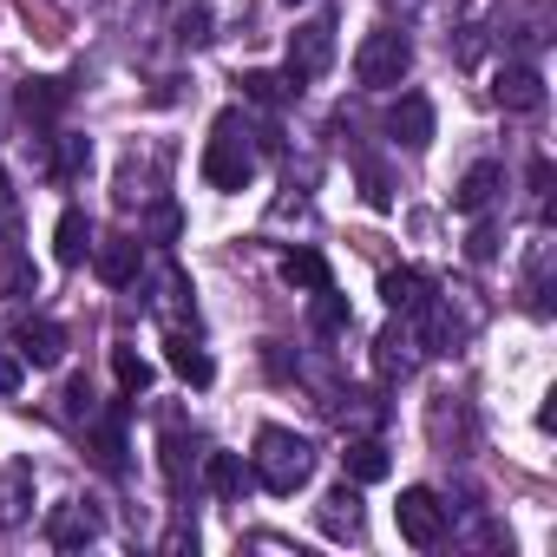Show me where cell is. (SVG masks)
Instances as JSON below:
<instances>
[{"instance_id": "1", "label": "cell", "mask_w": 557, "mask_h": 557, "mask_svg": "<svg viewBox=\"0 0 557 557\" xmlns=\"http://www.w3.org/2000/svg\"><path fill=\"white\" fill-rule=\"evenodd\" d=\"M249 472L262 479V492L275 498H296L309 479H315V446L289 426H262L256 433V453H249Z\"/></svg>"}, {"instance_id": "2", "label": "cell", "mask_w": 557, "mask_h": 557, "mask_svg": "<svg viewBox=\"0 0 557 557\" xmlns=\"http://www.w3.org/2000/svg\"><path fill=\"white\" fill-rule=\"evenodd\" d=\"M203 184L210 190H249L256 184V138H249L243 112H216L210 145H203Z\"/></svg>"}, {"instance_id": "3", "label": "cell", "mask_w": 557, "mask_h": 557, "mask_svg": "<svg viewBox=\"0 0 557 557\" xmlns=\"http://www.w3.org/2000/svg\"><path fill=\"white\" fill-rule=\"evenodd\" d=\"M407 66H413V40H407V34H394V27L368 34V40H361V53H355V79H361L368 92L400 86V79H407Z\"/></svg>"}, {"instance_id": "4", "label": "cell", "mask_w": 557, "mask_h": 557, "mask_svg": "<svg viewBox=\"0 0 557 557\" xmlns=\"http://www.w3.org/2000/svg\"><path fill=\"white\" fill-rule=\"evenodd\" d=\"M446 505H440V492L433 485H407L400 492V505H394V524H400V537L413 544V550H433L440 537H446Z\"/></svg>"}, {"instance_id": "5", "label": "cell", "mask_w": 557, "mask_h": 557, "mask_svg": "<svg viewBox=\"0 0 557 557\" xmlns=\"http://www.w3.org/2000/svg\"><path fill=\"white\" fill-rule=\"evenodd\" d=\"M329 66H335V21L315 14V21H302V27L289 34V66H283V73H289L296 86H309V79H322Z\"/></svg>"}, {"instance_id": "6", "label": "cell", "mask_w": 557, "mask_h": 557, "mask_svg": "<svg viewBox=\"0 0 557 557\" xmlns=\"http://www.w3.org/2000/svg\"><path fill=\"white\" fill-rule=\"evenodd\" d=\"M99 531H106V511H99L92 498H66V505L47 518V544H53V550H86V544H99Z\"/></svg>"}, {"instance_id": "7", "label": "cell", "mask_w": 557, "mask_h": 557, "mask_svg": "<svg viewBox=\"0 0 557 557\" xmlns=\"http://www.w3.org/2000/svg\"><path fill=\"white\" fill-rule=\"evenodd\" d=\"M492 99H498V112H511V119L544 112V79H537V66H505V73L492 79Z\"/></svg>"}, {"instance_id": "8", "label": "cell", "mask_w": 557, "mask_h": 557, "mask_svg": "<svg viewBox=\"0 0 557 557\" xmlns=\"http://www.w3.org/2000/svg\"><path fill=\"white\" fill-rule=\"evenodd\" d=\"M387 138L407 145V151H426V145H433V106H426L420 92H400V99L387 106Z\"/></svg>"}, {"instance_id": "9", "label": "cell", "mask_w": 557, "mask_h": 557, "mask_svg": "<svg viewBox=\"0 0 557 557\" xmlns=\"http://www.w3.org/2000/svg\"><path fill=\"white\" fill-rule=\"evenodd\" d=\"M34 518V466L8 459L0 466V531H21Z\"/></svg>"}, {"instance_id": "10", "label": "cell", "mask_w": 557, "mask_h": 557, "mask_svg": "<svg viewBox=\"0 0 557 557\" xmlns=\"http://www.w3.org/2000/svg\"><path fill=\"white\" fill-rule=\"evenodd\" d=\"M14 355L34 361V368H60L66 361V329L60 322H21L14 329Z\"/></svg>"}, {"instance_id": "11", "label": "cell", "mask_w": 557, "mask_h": 557, "mask_svg": "<svg viewBox=\"0 0 557 557\" xmlns=\"http://www.w3.org/2000/svg\"><path fill=\"white\" fill-rule=\"evenodd\" d=\"M374 361H381V374H387V381H407V374L420 368V335L407 329V315H400L394 329H381V342H374Z\"/></svg>"}, {"instance_id": "12", "label": "cell", "mask_w": 557, "mask_h": 557, "mask_svg": "<svg viewBox=\"0 0 557 557\" xmlns=\"http://www.w3.org/2000/svg\"><path fill=\"white\" fill-rule=\"evenodd\" d=\"M381 302H387L394 315H407V322H413V315L433 302V283H426L420 269H387V275H381Z\"/></svg>"}, {"instance_id": "13", "label": "cell", "mask_w": 557, "mask_h": 557, "mask_svg": "<svg viewBox=\"0 0 557 557\" xmlns=\"http://www.w3.org/2000/svg\"><path fill=\"white\" fill-rule=\"evenodd\" d=\"M66 99H73L66 79H27V86H21V119H27L34 132H47V125L66 112Z\"/></svg>"}, {"instance_id": "14", "label": "cell", "mask_w": 557, "mask_h": 557, "mask_svg": "<svg viewBox=\"0 0 557 557\" xmlns=\"http://www.w3.org/2000/svg\"><path fill=\"white\" fill-rule=\"evenodd\" d=\"M498 184H505V171L492 164V158H479L466 177H459V190H453V210H466V216H479L492 197H498Z\"/></svg>"}, {"instance_id": "15", "label": "cell", "mask_w": 557, "mask_h": 557, "mask_svg": "<svg viewBox=\"0 0 557 557\" xmlns=\"http://www.w3.org/2000/svg\"><path fill=\"white\" fill-rule=\"evenodd\" d=\"M315 524H322L329 537H355V531H361V492H355V485L342 479V485H335V492L322 498V511H315Z\"/></svg>"}, {"instance_id": "16", "label": "cell", "mask_w": 557, "mask_h": 557, "mask_svg": "<svg viewBox=\"0 0 557 557\" xmlns=\"http://www.w3.org/2000/svg\"><path fill=\"white\" fill-rule=\"evenodd\" d=\"M138 236H112V243H99V275H106V283L112 289H132L138 283Z\"/></svg>"}, {"instance_id": "17", "label": "cell", "mask_w": 557, "mask_h": 557, "mask_svg": "<svg viewBox=\"0 0 557 557\" xmlns=\"http://www.w3.org/2000/svg\"><path fill=\"white\" fill-rule=\"evenodd\" d=\"M203 485H210L223 505H236V498H243V485H249L243 453H210V459H203Z\"/></svg>"}, {"instance_id": "18", "label": "cell", "mask_w": 557, "mask_h": 557, "mask_svg": "<svg viewBox=\"0 0 557 557\" xmlns=\"http://www.w3.org/2000/svg\"><path fill=\"white\" fill-rule=\"evenodd\" d=\"M86 249H92V216L86 210H66L60 230H53V256L73 269V262H86Z\"/></svg>"}, {"instance_id": "19", "label": "cell", "mask_w": 557, "mask_h": 557, "mask_svg": "<svg viewBox=\"0 0 557 557\" xmlns=\"http://www.w3.org/2000/svg\"><path fill=\"white\" fill-rule=\"evenodd\" d=\"M151 315H164L171 329L190 315V283H184V269H158V296H151Z\"/></svg>"}, {"instance_id": "20", "label": "cell", "mask_w": 557, "mask_h": 557, "mask_svg": "<svg viewBox=\"0 0 557 557\" xmlns=\"http://www.w3.org/2000/svg\"><path fill=\"white\" fill-rule=\"evenodd\" d=\"M315 302H309V329L315 335H342L348 329V296H335V283H322V289H309Z\"/></svg>"}, {"instance_id": "21", "label": "cell", "mask_w": 557, "mask_h": 557, "mask_svg": "<svg viewBox=\"0 0 557 557\" xmlns=\"http://www.w3.org/2000/svg\"><path fill=\"white\" fill-rule=\"evenodd\" d=\"M92 453H99L106 472H125V413H106V420L92 426Z\"/></svg>"}, {"instance_id": "22", "label": "cell", "mask_w": 557, "mask_h": 557, "mask_svg": "<svg viewBox=\"0 0 557 557\" xmlns=\"http://www.w3.org/2000/svg\"><path fill=\"white\" fill-rule=\"evenodd\" d=\"M342 459H348V479H355V485H374V479H387V446H381V440H355Z\"/></svg>"}, {"instance_id": "23", "label": "cell", "mask_w": 557, "mask_h": 557, "mask_svg": "<svg viewBox=\"0 0 557 557\" xmlns=\"http://www.w3.org/2000/svg\"><path fill=\"white\" fill-rule=\"evenodd\" d=\"M283 283H296V289H322V283H329L322 249H289V256H283Z\"/></svg>"}, {"instance_id": "24", "label": "cell", "mask_w": 557, "mask_h": 557, "mask_svg": "<svg viewBox=\"0 0 557 557\" xmlns=\"http://www.w3.org/2000/svg\"><path fill=\"white\" fill-rule=\"evenodd\" d=\"M86 164H92V145H86L79 132H60V138H53V177H60V184H73Z\"/></svg>"}, {"instance_id": "25", "label": "cell", "mask_w": 557, "mask_h": 557, "mask_svg": "<svg viewBox=\"0 0 557 557\" xmlns=\"http://www.w3.org/2000/svg\"><path fill=\"white\" fill-rule=\"evenodd\" d=\"M171 368H177L184 381H197V387H203V381L216 374V368H210V355H203V348H197V342H190L184 329H171Z\"/></svg>"}, {"instance_id": "26", "label": "cell", "mask_w": 557, "mask_h": 557, "mask_svg": "<svg viewBox=\"0 0 557 557\" xmlns=\"http://www.w3.org/2000/svg\"><path fill=\"white\" fill-rule=\"evenodd\" d=\"M302 86L289 79V73H243V99H256V106H283V99H296Z\"/></svg>"}, {"instance_id": "27", "label": "cell", "mask_w": 557, "mask_h": 557, "mask_svg": "<svg viewBox=\"0 0 557 557\" xmlns=\"http://www.w3.org/2000/svg\"><path fill=\"white\" fill-rule=\"evenodd\" d=\"M524 296H531V309H537V315H550V243H537V249H531Z\"/></svg>"}, {"instance_id": "28", "label": "cell", "mask_w": 557, "mask_h": 557, "mask_svg": "<svg viewBox=\"0 0 557 557\" xmlns=\"http://www.w3.org/2000/svg\"><path fill=\"white\" fill-rule=\"evenodd\" d=\"M112 374H119L125 394H145V387H151V361L132 355V348H112Z\"/></svg>"}, {"instance_id": "29", "label": "cell", "mask_w": 557, "mask_h": 557, "mask_svg": "<svg viewBox=\"0 0 557 557\" xmlns=\"http://www.w3.org/2000/svg\"><path fill=\"white\" fill-rule=\"evenodd\" d=\"M184 453H190L184 446V420L171 413L164 420V479H171V492H184Z\"/></svg>"}, {"instance_id": "30", "label": "cell", "mask_w": 557, "mask_h": 557, "mask_svg": "<svg viewBox=\"0 0 557 557\" xmlns=\"http://www.w3.org/2000/svg\"><path fill=\"white\" fill-rule=\"evenodd\" d=\"M361 197H368L374 210H394V184H387V171H381L374 158H361Z\"/></svg>"}, {"instance_id": "31", "label": "cell", "mask_w": 557, "mask_h": 557, "mask_svg": "<svg viewBox=\"0 0 557 557\" xmlns=\"http://www.w3.org/2000/svg\"><path fill=\"white\" fill-rule=\"evenodd\" d=\"M177 40H184V47L210 40V8H203V0H190V8H177Z\"/></svg>"}, {"instance_id": "32", "label": "cell", "mask_w": 557, "mask_h": 557, "mask_svg": "<svg viewBox=\"0 0 557 557\" xmlns=\"http://www.w3.org/2000/svg\"><path fill=\"white\" fill-rule=\"evenodd\" d=\"M21 381H27V361H21L14 348H0V400H14V394H21Z\"/></svg>"}, {"instance_id": "33", "label": "cell", "mask_w": 557, "mask_h": 557, "mask_svg": "<svg viewBox=\"0 0 557 557\" xmlns=\"http://www.w3.org/2000/svg\"><path fill=\"white\" fill-rule=\"evenodd\" d=\"M466 256H472V262H492V256H498V230H492V223H479V230L466 236Z\"/></svg>"}, {"instance_id": "34", "label": "cell", "mask_w": 557, "mask_h": 557, "mask_svg": "<svg viewBox=\"0 0 557 557\" xmlns=\"http://www.w3.org/2000/svg\"><path fill=\"white\" fill-rule=\"evenodd\" d=\"M14 223H21V197H14L8 171H0V236H14Z\"/></svg>"}, {"instance_id": "35", "label": "cell", "mask_w": 557, "mask_h": 557, "mask_svg": "<svg viewBox=\"0 0 557 557\" xmlns=\"http://www.w3.org/2000/svg\"><path fill=\"white\" fill-rule=\"evenodd\" d=\"M531 190H537V203H544V190H550V164H544V158L531 164Z\"/></svg>"}]
</instances>
